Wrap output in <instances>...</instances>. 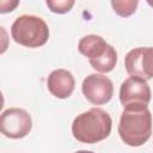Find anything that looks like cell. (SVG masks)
Instances as JSON below:
<instances>
[{
  "label": "cell",
  "instance_id": "8992f818",
  "mask_svg": "<svg viewBox=\"0 0 153 153\" xmlns=\"http://www.w3.org/2000/svg\"><path fill=\"white\" fill-rule=\"evenodd\" d=\"M81 91L91 104L102 105L112 98L114 84L104 74L92 73L82 80Z\"/></svg>",
  "mask_w": 153,
  "mask_h": 153
},
{
  "label": "cell",
  "instance_id": "ba28073f",
  "mask_svg": "<svg viewBox=\"0 0 153 153\" xmlns=\"http://www.w3.org/2000/svg\"><path fill=\"white\" fill-rule=\"evenodd\" d=\"M47 86L49 92L60 99H65L68 98L73 91H74V86H75V80L73 74L67 71V69H55L53 71L47 79Z\"/></svg>",
  "mask_w": 153,
  "mask_h": 153
},
{
  "label": "cell",
  "instance_id": "7c38bea8",
  "mask_svg": "<svg viewBox=\"0 0 153 153\" xmlns=\"http://www.w3.org/2000/svg\"><path fill=\"white\" fill-rule=\"evenodd\" d=\"M74 4L75 2L73 0H47V6L50 8V11L57 14L69 12Z\"/></svg>",
  "mask_w": 153,
  "mask_h": 153
},
{
  "label": "cell",
  "instance_id": "277c9868",
  "mask_svg": "<svg viewBox=\"0 0 153 153\" xmlns=\"http://www.w3.org/2000/svg\"><path fill=\"white\" fill-rule=\"evenodd\" d=\"M32 128L30 114L20 108H10L2 111L0 116L1 133L10 139L25 137Z\"/></svg>",
  "mask_w": 153,
  "mask_h": 153
},
{
  "label": "cell",
  "instance_id": "4fadbf2b",
  "mask_svg": "<svg viewBox=\"0 0 153 153\" xmlns=\"http://www.w3.org/2000/svg\"><path fill=\"white\" fill-rule=\"evenodd\" d=\"M19 5V1H1L0 2V12L1 13H7V12H11L13 11L17 6Z\"/></svg>",
  "mask_w": 153,
  "mask_h": 153
},
{
  "label": "cell",
  "instance_id": "7a4b0ae2",
  "mask_svg": "<svg viewBox=\"0 0 153 153\" xmlns=\"http://www.w3.org/2000/svg\"><path fill=\"white\" fill-rule=\"evenodd\" d=\"M111 128L110 115L102 108H92L74 118L72 134L82 143H97L110 135Z\"/></svg>",
  "mask_w": 153,
  "mask_h": 153
},
{
  "label": "cell",
  "instance_id": "8fae6325",
  "mask_svg": "<svg viewBox=\"0 0 153 153\" xmlns=\"http://www.w3.org/2000/svg\"><path fill=\"white\" fill-rule=\"evenodd\" d=\"M137 0H112L111 6L114 11L121 17H129L135 13L137 8Z\"/></svg>",
  "mask_w": 153,
  "mask_h": 153
},
{
  "label": "cell",
  "instance_id": "30bf717a",
  "mask_svg": "<svg viewBox=\"0 0 153 153\" xmlns=\"http://www.w3.org/2000/svg\"><path fill=\"white\" fill-rule=\"evenodd\" d=\"M117 63V51L112 45H108L106 51L98 59L90 60V65L92 68L98 71L99 73H109L111 72Z\"/></svg>",
  "mask_w": 153,
  "mask_h": 153
},
{
  "label": "cell",
  "instance_id": "5b68a950",
  "mask_svg": "<svg viewBox=\"0 0 153 153\" xmlns=\"http://www.w3.org/2000/svg\"><path fill=\"white\" fill-rule=\"evenodd\" d=\"M152 98L151 87L147 80L139 76L127 78L120 87V102L126 106L148 105Z\"/></svg>",
  "mask_w": 153,
  "mask_h": 153
},
{
  "label": "cell",
  "instance_id": "5bb4252c",
  "mask_svg": "<svg viewBox=\"0 0 153 153\" xmlns=\"http://www.w3.org/2000/svg\"><path fill=\"white\" fill-rule=\"evenodd\" d=\"M75 153H94L92 151H85V149H81V151H76Z\"/></svg>",
  "mask_w": 153,
  "mask_h": 153
},
{
  "label": "cell",
  "instance_id": "52a82bcc",
  "mask_svg": "<svg viewBox=\"0 0 153 153\" xmlns=\"http://www.w3.org/2000/svg\"><path fill=\"white\" fill-rule=\"evenodd\" d=\"M124 66L130 76L145 80L153 78V47L134 48L126 55Z\"/></svg>",
  "mask_w": 153,
  "mask_h": 153
},
{
  "label": "cell",
  "instance_id": "3957f363",
  "mask_svg": "<svg viewBox=\"0 0 153 153\" xmlns=\"http://www.w3.org/2000/svg\"><path fill=\"white\" fill-rule=\"evenodd\" d=\"M13 41L26 48L44 45L49 38V27L44 19L33 14H23L16 18L11 26Z\"/></svg>",
  "mask_w": 153,
  "mask_h": 153
},
{
  "label": "cell",
  "instance_id": "6da1fadb",
  "mask_svg": "<svg viewBox=\"0 0 153 153\" xmlns=\"http://www.w3.org/2000/svg\"><path fill=\"white\" fill-rule=\"evenodd\" d=\"M118 135L121 140L131 147L142 146L152 135V114L146 105L123 108Z\"/></svg>",
  "mask_w": 153,
  "mask_h": 153
},
{
  "label": "cell",
  "instance_id": "9c48e42d",
  "mask_svg": "<svg viewBox=\"0 0 153 153\" xmlns=\"http://www.w3.org/2000/svg\"><path fill=\"white\" fill-rule=\"evenodd\" d=\"M106 41L98 35H86L78 43V50L80 54L86 56L90 60L100 57L108 49Z\"/></svg>",
  "mask_w": 153,
  "mask_h": 153
}]
</instances>
